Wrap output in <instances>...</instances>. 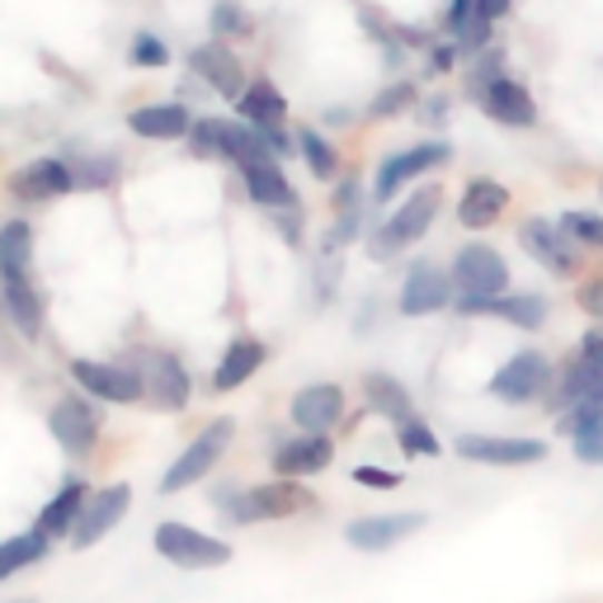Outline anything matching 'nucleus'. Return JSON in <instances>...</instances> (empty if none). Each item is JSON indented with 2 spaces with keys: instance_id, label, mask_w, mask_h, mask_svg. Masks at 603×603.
Wrapping results in <instances>:
<instances>
[{
  "instance_id": "nucleus-1",
  "label": "nucleus",
  "mask_w": 603,
  "mask_h": 603,
  "mask_svg": "<svg viewBox=\"0 0 603 603\" xmlns=\"http://www.w3.org/2000/svg\"><path fill=\"white\" fill-rule=\"evenodd\" d=\"M156 552L170 561V566H185V571H212V566H227L231 561V547L217 542L198 528H185V524H160L156 528Z\"/></svg>"
},
{
  "instance_id": "nucleus-22",
  "label": "nucleus",
  "mask_w": 603,
  "mask_h": 603,
  "mask_svg": "<svg viewBox=\"0 0 603 603\" xmlns=\"http://www.w3.org/2000/svg\"><path fill=\"white\" fill-rule=\"evenodd\" d=\"M128 128L137 137H156V142H175V137L194 132L185 105H142V109L128 113Z\"/></svg>"
},
{
  "instance_id": "nucleus-11",
  "label": "nucleus",
  "mask_w": 603,
  "mask_h": 603,
  "mask_svg": "<svg viewBox=\"0 0 603 603\" xmlns=\"http://www.w3.org/2000/svg\"><path fill=\"white\" fill-rule=\"evenodd\" d=\"M419 528H425V514H373V518H354L345 537L358 552H387L401 537H411Z\"/></svg>"
},
{
  "instance_id": "nucleus-38",
  "label": "nucleus",
  "mask_w": 603,
  "mask_h": 603,
  "mask_svg": "<svg viewBox=\"0 0 603 603\" xmlns=\"http://www.w3.org/2000/svg\"><path fill=\"white\" fill-rule=\"evenodd\" d=\"M571 438H575V457L580 462H603V415L590 419L585 429H575Z\"/></svg>"
},
{
  "instance_id": "nucleus-8",
  "label": "nucleus",
  "mask_w": 603,
  "mask_h": 603,
  "mask_svg": "<svg viewBox=\"0 0 603 603\" xmlns=\"http://www.w3.org/2000/svg\"><path fill=\"white\" fill-rule=\"evenodd\" d=\"M453 151L444 147V142H425V147H411V151H396V156H387L382 160V170H377V189H373V198L377 204H387V198L406 185V179H415V175H425V170H434V166H444Z\"/></svg>"
},
{
  "instance_id": "nucleus-18",
  "label": "nucleus",
  "mask_w": 603,
  "mask_h": 603,
  "mask_svg": "<svg viewBox=\"0 0 603 603\" xmlns=\"http://www.w3.org/2000/svg\"><path fill=\"white\" fill-rule=\"evenodd\" d=\"M481 105H486V113L495 118V123H505V128H533L537 123L533 95L524 86H514V80H495V86H486Z\"/></svg>"
},
{
  "instance_id": "nucleus-24",
  "label": "nucleus",
  "mask_w": 603,
  "mask_h": 603,
  "mask_svg": "<svg viewBox=\"0 0 603 603\" xmlns=\"http://www.w3.org/2000/svg\"><path fill=\"white\" fill-rule=\"evenodd\" d=\"M240 170H246V189H250L255 204H265V208H293L297 204V194L288 189V179L274 160H250V166H240Z\"/></svg>"
},
{
  "instance_id": "nucleus-17",
  "label": "nucleus",
  "mask_w": 603,
  "mask_h": 603,
  "mask_svg": "<svg viewBox=\"0 0 603 603\" xmlns=\"http://www.w3.org/2000/svg\"><path fill=\"white\" fill-rule=\"evenodd\" d=\"M457 312H467V316H505V320H514V326L537 330L542 320H547V302H542V297H462Z\"/></svg>"
},
{
  "instance_id": "nucleus-9",
  "label": "nucleus",
  "mask_w": 603,
  "mask_h": 603,
  "mask_svg": "<svg viewBox=\"0 0 603 603\" xmlns=\"http://www.w3.org/2000/svg\"><path fill=\"white\" fill-rule=\"evenodd\" d=\"M48 429L52 438L62 444L67 453H90L95 448V434H99V411L90 406V401H80V396H67V401H57V411L48 415Z\"/></svg>"
},
{
  "instance_id": "nucleus-35",
  "label": "nucleus",
  "mask_w": 603,
  "mask_h": 603,
  "mask_svg": "<svg viewBox=\"0 0 603 603\" xmlns=\"http://www.w3.org/2000/svg\"><path fill=\"white\" fill-rule=\"evenodd\" d=\"M194 151L198 156H227V137H231V123H217V118H204L194 123Z\"/></svg>"
},
{
  "instance_id": "nucleus-33",
  "label": "nucleus",
  "mask_w": 603,
  "mask_h": 603,
  "mask_svg": "<svg viewBox=\"0 0 603 603\" xmlns=\"http://www.w3.org/2000/svg\"><path fill=\"white\" fill-rule=\"evenodd\" d=\"M212 33L217 38H250L255 33V19L236 6V0H217L212 6Z\"/></svg>"
},
{
  "instance_id": "nucleus-4",
  "label": "nucleus",
  "mask_w": 603,
  "mask_h": 603,
  "mask_svg": "<svg viewBox=\"0 0 603 603\" xmlns=\"http://www.w3.org/2000/svg\"><path fill=\"white\" fill-rule=\"evenodd\" d=\"M510 284V265L505 255L491 246H462L453 259V288L462 297H500Z\"/></svg>"
},
{
  "instance_id": "nucleus-30",
  "label": "nucleus",
  "mask_w": 603,
  "mask_h": 603,
  "mask_svg": "<svg viewBox=\"0 0 603 603\" xmlns=\"http://www.w3.org/2000/svg\"><path fill=\"white\" fill-rule=\"evenodd\" d=\"M43 556H48V533L43 528L10 537L6 547H0V580H10L14 571H24V566H38Z\"/></svg>"
},
{
  "instance_id": "nucleus-16",
  "label": "nucleus",
  "mask_w": 603,
  "mask_h": 603,
  "mask_svg": "<svg viewBox=\"0 0 603 603\" xmlns=\"http://www.w3.org/2000/svg\"><path fill=\"white\" fill-rule=\"evenodd\" d=\"M505 208H510V189L500 185V179H472L467 194H462V204H457V223L481 231V227L500 223Z\"/></svg>"
},
{
  "instance_id": "nucleus-2",
  "label": "nucleus",
  "mask_w": 603,
  "mask_h": 603,
  "mask_svg": "<svg viewBox=\"0 0 603 603\" xmlns=\"http://www.w3.org/2000/svg\"><path fill=\"white\" fill-rule=\"evenodd\" d=\"M231 434H236V425H231V419H217V425H208V429L198 434V438H194V444H189L185 453L175 457V467L166 472V481H160V491H166V495H175V491H189L194 481H204L212 462L227 453Z\"/></svg>"
},
{
  "instance_id": "nucleus-10",
  "label": "nucleus",
  "mask_w": 603,
  "mask_h": 603,
  "mask_svg": "<svg viewBox=\"0 0 603 603\" xmlns=\"http://www.w3.org/2000/svg\"><path fill=\"white\" fill-rule=\"evenodd\" d=\"M71 377H76L90 396H99V401H118V406H128V401H142V377L128 373V368L95 364V358H76Z\"/></svg>"
},
{
  "instance_id": "nucleus-3",
  "label": "nucleus",
  "mask_w": 603,
  "mask_h": 603,
  "mask_svg": "<svg viewBox=\"0 0 603 603\" xmlns=\"http://www.w3.org/2000/svg\"><path fill=\"white\" fill-rule=\"evenodd\" d=\"M236 524H255V518H288L297 510L312 505V495L302 486H255V491H236V495H217Z\"/></svg>"
},
{
  "instance_id": "nucleus-29",
  "label": "nucleus",
  "mask_w": 603,
  "mask_h": 603,
  "mask_svg": "<svg viewBox=\"0 0 603 603\" xmlns=\"http://www.w3.org/2000/svg\"><path fill=\"white\" fill-rule=\"evenodd\" d=\"M240 113H246L250 128H278V123H284V113H288V105H284V95H278L269 80H259V86H250L246 95H240Z\"/></svg>"
},
{
  "instance_id": "nucleus-36",
  "label": "nucleus",
  "mask_w": 603,
  "mask_h": 603,
  "mask_svg": "<svg viewBox=\"0 0 603 603\" xmlns=\"http://www.w3.org/2000/svg\"><path fill=\"white\" fill-rule=\"evenodd\" d=\"M401 448L411 457H438V438L425 419H411V425H401Z\"/></svg>"
},
{
  "instance_id": "nucleus-39",
  "label": "nucleus",
  "mask_w": 603,
  "mask_h": 603,
  "mask_svg": "<svg viewBox=\"0 0 603 603\" xmlns=\"http://www.w3.org/2000/svg\"><path fill=\"white\" fill-rule=\"evenodd\" d=\"M561 227H566V236H580V240H590V246H603V217H594V212H566V217H561Z\"/></svg>"
},
{
  "instance_id": "nucleus-26",
  "label": "nucleus",
  "mask_w": 603,
  "mask_h": 603,
  "mask_svg": "<svg viewBox=\"0 0 603 603\" xmlns=\"http://www.w3.org/2000/svg\"><path fill=\"white\" fill-rule=\"evenodd\" d=\"M364 392H368V406H373L377 415L396 419V425H411V419H415V411H411V396H406V387H401L396 377H387V373H368Z\"/></svg>"
},
{
  "instance_id": "nucleus-20",
  "label": "nucleus",
  "mask_w": 603,
  "mask_h": 603,
  "mask_svg": "<svg viewBox=\"0 0 603 603\" xmlns=\"http://www.w3.org/2000/svg\"><path fill=\"white\" fill-rule=\"evenodd\" d=\"M189 67L204 76L217 95H240V86H246L236 52H227V43H204V48H194V52H189Z\"/></svg>"
},
{
  "instance_id": "nucleus-34",
  "label": "nucleus",
  "mask_w": 603,
  "mask_h": 603,
  "mask_svg": "<svg viewBox=\"0 0 603 603\" xmlns=\"http://www.w3.org/2000/svg\"><path fill=\"white\" fill-rule=\"evenodd\" d=\"M297 147H302V156H307V166H312V175H316V179H330V175H335V151L326 147V137H320V132L302 128Z\"/></svg>"
},
{
  "instance_id": "nucleus-42",
  "label": "nucleus",
  "mask_w": 603,
  "mask_h": 603,
  "mask_svg": "<svg viewBox=\"0 0 603 603\" xmlns=\"http://www.w3.org/2000/svg\"><path fill=\"white\" fill-rule=\"evenodd\" d=\"M575 302H580V307H585L590 316H603V278H590V284L575 293Z\"/></svg>"
},
{
  "instance_id": "nucleus-19",
  "label": "nucleus",
  "mask_w": 603,
  "mask_h": 603,
  "mask_svg": "<svg viewBox=\"0 0 603 603\" xmlns=\"http://www.w3.org/2000/svg\"><path fill=\"white\" fill-rule=\"evenodd\" d=\"M14 198H24V204H38V198H57L76 189V175L62 166V160H33V166H24L14 179H10Z\"/></svg>"
},
{
  "instance_id": "nucleus-37",
  "label": "nucleus",
  "mask_w": 603,
  "mask_h": 603,
  "mask_svg": "<svg viewBox=\"0 0 603 603\" xmlns=\"http://www.w3.org/2000/svg\"><path fill=\"white\" fill-rule=\"evenodd\" d=\"M415 105V86H411V80H401V86H387V90H382L377 99H373V118H396L401 109H411Z\"/></svg>"
},
{
  "instance_id": "nucleus-25",
  "label": "nucleus",
  "mask_w": 603,
  "mask_h": 603,
  "mask_svg": "<svg viewBox=\"0 0 603 603\" xmlns=\"http://www.w3.org/2000/svg\"><path fill=\"white\" fill-rule=\"evenodd\" d=\"M80 510H86V486L80 481H67L62 491H57L52 505L38 514V528H43L48 537H62V533H76L80 524Z\"/></svg>"
},
{
  "instance_id": "nucleus-28",
  "label": "nucleus",
  "mask_w": 603,
  "mask_h": 603,
  "mask_svg": "<svg viewBox=\"0 0 603 603\" xmlns=\"http://www.w3.org/2000/svg\"><path fill=\"white\" fill-rule=\"evenodd\" d=\"M6 312L24 335L43 330V297L29 288V278H6Z\"/></svg>"
},
{
  "instance_id": "nucleus-21",
  "label": "nucleus",
  "mask_w": 603,
  "mask_h": 603,
  "mask_svg": "<svg viewBox=\"0 0 603 603\" xmlns=\"http://www.w3.org/2000/svg\"><path fill=\"white\" fill-rule=\"evenodd\" d=\"M330 453H335V444L326 434H302L274 453V467H278V476H312L320 467H330Z\"/></svg>"
},
{
  "instance_id": "nucleus-14",
  "label": "nucleus",
  "mask_w": 603,
  "mask_h": 603,
  "mask_svg": "<svg viewBox=\"0 0 603 603\" xmlns=\"http://www.w3.org/2000/svg\"><path fill=\"white\" fill-rule=\"evenodd\" d=\"M339 415H345V392L330 382H316V387H302L293 396V419L307 434H326L330 425H339Z\"/></svg>"
},
{
  "instance_id": "nucleus-45",
  "label": "nucleus",
  "mask_w": 603,
  "mask_h": 603,
  "mask_svg": "<svg viewBox=\"0 0 603 603\" xmlns=\"http://www.w3.org/2000/svg\"><path fill=\"white\" fill-rule=\"evenodd\" d=\"M505 10H510V0H476V14L481 19H500Z\"/></svg>"
},
{
  "instance_id": "nucleus-23",
  "label": "nucleus",
  "mask_w": 603,
  "mask_h": 603,
  "mask_svg": "<svg viewBox=\"0 0 603 603\" xmlns=\"http://www.w3.org/2000/svg\"><path fill=\"white\" fill-rule=\"evenodd\" d=\"M259 364H265V345H259V339H231L223 364H217V373H212V387L217 392H236Z\"/></svg>"
},
{
  "instance_id": "nucleus-12",
  "label": "nucleus",
  "mask_w": 603,
  "mask_h": 603,
  "mask_svg": "<svg viewBox=\"0 0 603 603\" xmlns=\"http://www.w3.org/2000/svg\"><path fill=\"white\" fill-rule=\"evenodd\" d=\"M128 505H132V491H128V486L99 491L95 500H86V510H80V524H76L71 542H76V547H95V542L105 537V533L118 524V518L128 514Z\"/></svg>"
},
{
  "instance_id": "nucleus-15",
  "label": "nucleus",
  "mask_w": 603,
  "mask_h": 603,
  "mask_svg": "<svg viewBox=\"0 0 603 603\" xmlns=\"http://www.w3.org/2000/svg\"><path fill=\"white\" fill-rule=\"evenodd\" d=\"M448 278H444V269L434 265V259H419V265L406 274V288H401V312L406 316H429V312H438L448 302Z\"/></svg>"
},
{
  "instance_id": "nucleus-7",
  "label": "nucleus",
  "mask_w": 603,
  "mask_h": 603,
  "mask_svg": "<svg viewBox=\"0 0 603 603\" xmlns=\"http://www.w3.org/2000/svg\"><path fill=\"white\" fill-rule=\"evenodd\" d=\"M547 382H552V364L542 354H514L505 368H500L495 377H491V392L500 396V401H514V406H524V401H533V396H542L547 392Z\"/></svg>"
},
{
  "instance_id": "nucleus-32",
  "label": "nucleus",
  "mask_w": 603,
  "mask_h": 603,
  "mask_svg": "<svg viewBox=\"0 0 603 603\" xmlns=\"http://www.w3.org/2000/svg\"><path fill=\"white\" fill-rule=\"evenodd\" d=\"M29 246H33V236H29L24 223H10L6 231H0V269H6V278H24Z\"/></svg>"
},
{
  "instance_id": "nucleus-13",
  "label": "nucleus",
  "mask_w": 603,
  "mask_h": 603,
  "mask_svg": "<svg viewBox=\"0 0 603 603\" xmlns=\"http://www.w3.org/2000/svg\"><path fill=\"white\" fill-rule=\"evenodd\" d=\"M518 240H524V250L533 259H542L552 274H575L580 269V259L566 246V227H552V223H542V217H528V223L518 227Z\"/></svg>"
},
{
  "instance_id": "nucleus-5",
  "label": "nucleus",
  "mask_w": 603,
  "mask_h": 603,
  "mask_svg": "<svg viewBox=\"0 0 603 603\" xmlns=\"http://www.w3.org/2000/svg\"><path fill=\"white\" fill-rule=\"evenodd\" d=\"M457 457L467 462H486V467H533L547 457L542 438H500V434H462L453 444Z\"/></svg>"
},
{
  "instance_id": "nucleus-44",
  "label": "nucleus",
  "mask_w": 603,
  "mask_h": 603,
  "mask_svg": "<svg viewBox=\"0 0 603 603\" xmlns=\"http://www.w3.org/2000/svg\"><path fill=\"white\" fill-rule=\"evenodd\" d=\"M580 354L594 358V364H603V330H590V335H585V345H580Z\"/></svg>"
},
{
  "instance_id": "nucleus-6",
  "label": "nucleus",
  "mask_w": 603,
  "mask_h": 603,
  "mask_svg": "<svg viewBox=\"0 0 603 603\" xmlns=\"http://www.w3.org/2000/svg\"><path fill=\"white\" fill-rule=\"evenodd\" d=\"M434 212H438V189H415L411 204L401 208L392 223H382V227L373 231L368 250H373V255H392V250H401V246H411L415 236H425V231H429Z\"/></svg>"
},
{
  "instance_id": "nucleus-41",
  "label": "nucleus",
  "mask_w": 603,
  "mask_h": 603,
  "mask_svg": "<svg viewBox=\"0 0 603 603\" xmlns=\"http://www.w3.org/2000/svg\"><path fill=\"white\" fill-rule=\"evenodd\" d=\"M354 481H358V486L396 491V486H401V472H387V467H354Z\"/></svg>"
},
{
  "instance_id": "nucleus-43",
  "label": "nucleus",
  "mask_w": 603,
  "mask_h": 603,
  "mask_svg": "<svg viewBox=\"0 0 603 603\" xmlns=\"http://www.w3.org/2000/svg\"><path fill=\"white\" fill-rule=\"evenodd\" d=\"M472 14H476V0H453V6H448V24H453V29H462Z\"/></svg>"
},
{
  "instance_id": "nucleus-31",
  "label": "nucleus",
  "mask_w": 603,
  "mask_h": 603,
  "mask_svg": "<svg viewBox=\"0 0 603 603\" xmlns=\"http://www.w3.org/2000/svg\"><path fill=\"white\" fill-rule=\"evenodd\" d=\"M566 396H571V406H575V401H599V406H603V364H594V358L580 354L575 364L566 368Z\"/></svg>"
},
{
  "instance_id": "nucleus-40",
  "label": "nucleus",
  "mask_w": 603,
  "mask_h": 603,
  "mask_svg": "<svg viewBox=\"0 0 603 603\" xmlns=\"http://www.w3.org/2000/svg\"><path fill=\"white\" fill-rule=\"evenodd\" d=\"M132 62H137V67H166L170 52H166V43H160V38L142 33V38L132 43Z\"/></svg>"
},
{
  "instance_id": "nucleus-27",
  "label": "nucleus",
  "mask_w": 603,
  "mask_h": 603,
  "mask_svg": "<svg viewBox=\"0 0 603 603\" xmlns=\"http://www.w3.org/2000/svg\"><path fill=\"white\" fill-rule=\"evenodd\" d=\"M151 396L170 411H179L189 401V377H185V368H179V358H170V354L151 358Z\"/></svg>"
}]
</instances>
